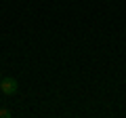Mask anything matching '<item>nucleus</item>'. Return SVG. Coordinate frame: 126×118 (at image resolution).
I'll list each match as a JSON object with an SVG mask.
<instances>
[{
  "mask_svg": "<svg viewBox=\"0 0 126 118\" xmlns=\"http://www.w3.org/2000/svg\"><path fill=\"white\" fill-rule=\"evenodd\" d=\"M19 91V82L15 78H2L0 80V93H4V95H15Z\"/></svg>",
  "mask_w": 126,
  "mask_h": 118,
  "instance_id": "obj_1",
  "label": "nucleus"
},
{
  "mask_svg": "<svg viewBox=\"0 0 126 118\" xmlns=\"http://www.w3.org/2000/svg\"><path fill=\"white\" fill-rule=\"evenodd\" d=\"M13 114H11V110H6V108H2L0 110V118H11Z\"/></svg>",
  "mask_w": 126,
  "mask_h": 118,
  "instance_id": "obj_2",
  "label": "nucleus"
},
{
  "mask_svg": "<svg viewBox=\"0 0 126 118\" xmlns=\"http://www.w3.org/2000/svg\"><path fill=\"white\" fill-rule=\"evenodd\" d=\"M0 80H2V74H0Z\"/></svg>",
  "mask_w": 126,
  "mask_h": 118,
  "instance_id": "obj_3",
  "label": "nucleus"
}]
</instances>
